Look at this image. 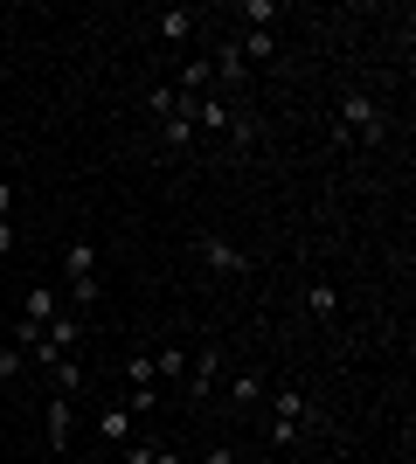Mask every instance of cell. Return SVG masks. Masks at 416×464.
<instances>
[{"label":"cell","instance_id":"6da1fadb","mask_svg":"<svg viewBox=\"0 0 416 464\" xmlns=\"http://www.w3.org/2000/svg\"><path fill=\"white\" fill-rule=\"evenodd\" d=\"M347 139H354V146H382V139H389V118H382V104L368 91L340 97V146H347Z\"/></svg>","mask_w":416,"mask_h":464},{"label":"cell","instance_id":"7a4b0ae2","mask_svg":"<svg viewBox=\"0 0 416 464\" xmlns=\"http://www.w3.org/2000/svg\"><path fill=\"white\" fill-rule=\"evenodd\" d=\"M180 97V91H174ZM188 104H195V97H180L174 111L160 118V146H167V153H195L201 146V132H195V111H188Z\"/></svg>","mask_w":416,"mask_h":464},{"label":"cell","instance_id":"3957f363","mask_svg":"<svg viewBox=\"0 0 416 464\" xmlns=\"http://www.w3.org/2000/svg\"><path fill=\"white\" fill-rule=\"evenodd\" d=\"M271 409H277V416H271V444L285 450V444H292V437H298V430H305V416H313V402H305L298 388H285V395H277Z\"/></svg>","mask_w":416,"mask_h":464},{"label":"cell","instance_id":"277c9868","mask_svg":"<svg viewBox=\"0 0 416 464\" xmlns=\"http://www.w3.org/2000/svg\"><path fill=\"white\" fill-rule=\"evenodd\" d=\"M195 256H201L216 277H243V271H250V256H243L237 243H222V236H195Z\"/></svg>","mask_w":416,"mask_h":464},{"label":"cell","instance_id":"5b68a950","mask_svg":"<svg viewBox=\"0 0 416 464\" xmlns=\"http://www.w3.org/2000/svg\"><path fill=\"white\" fill-rule=\"evenodd\" d=\"M208 70H216V91H243V83H250V63L237 56V42H216Z\"/></svg>","mask_w":416,"mask_h":464},{"label":"cell","instance_id":"8992f818","mask_svg":"<svg viewBox=\"0 0 416 464\" xmlns=\"http://www.w3.org/2000/svg\"><path fill=\"white\" fill-rule=\"evenodd\" d=\"M216 374H222V347H195L188 353V395H208V388H216Z\"/></svg>","mask_w":416,"mask_h":464},{"label":"cell","instance_id":"52a82bcc","mask_svg":"<svg viewBox=\"0 0 416 464\" xmlns=\"http://www.w3.org/2000/svg\"><path fill=\"white\" fill-rule=\"evenodd\" d=\"M229 42H237V56L250 63V70L277 56V35H271V28H237V35H229Z\"/></svg>","mask_w":416,"mask_h":464},{"label":"cell","instance_id":"ba28073f","mask_svg":"<svg viewBox=\"0 0 416 464\" xmlns=\"http://www.w3.org/2000/svg\"><path fill=\"white\" fill-rule=\"evenodd\" d=\"M70 430H77L70 395H49V450H70Z\"/></svg>","mask_w":416,"mask_h":464},{"label":"cell","instance_id":"9c48e42d","mask_svg":"<svg viewBox=\"0 0 416 464\" xmlns=\"http://www.w3.org/2000/svg\"><path fill=\"white\" fill-rule=\"evenodd\" d=\"M42 374H49V388H56V395H77V388H83V368L70 361V353H49V361H42Z\"/></svg>","mask_w":416,"mask_h":464},{"label":"cell","instance_id":"30bf717a","mask_svg":"<svg viewBox=\"0 0 416 464\" xmlns=\"http://www.w3.org/2000/svg\"><path fill=\"white\" fill-rule=\"evenodd\" d=\"M63 271H70V285H91V277H98V243H70V250H63Z\"/></svg>","mask_w":416,"mask_h":464},{"label":"cell","instance_id":"8fae6325","mask_svg":"<svg viewBox=\"0 0 416 464\" xmlns=\"http://www.w3.org/2000/svg\"><path fill=\"white\" fill-rule=\"evenodd\" d=\"M42 340H49V347H56V353H70V347H77V340H83V319H77V312H56V319L42 326Z\"/></svg>","mask_w":416,"mask_h":464},{"label":"cell","instance_id":"7c38bea8","mask_svg":"<svg viewBox=\"0 0 416 464\" xmlns=\"http://www.w3.org/2000/svg\"><path fill=\"white\" fill-rule=\"evenodd\" d=\"M153 35L160 42H188V35H195V7H167V14H153Z\"/></svg>","mask_w":416,"mask_h":464},{"label":"cell","instance_id":"4fadbf2b","mask_svg":"<svg viewBox=\"0 0 416 464\" xmlns=\"http://www.w3.org/2000/svg\"><path fill=\"white\" fill-rule=\"evenodd\" d=\"M56 312H63V298H56V291H49V285H35V291H28V298H21V319H35V326H49Z\"/></svg>","mask_w":416,"mask_h":464},{"label":"cell","instance_id":"5bb4252c","mask_svg":"<svg viewBox=\"0 0 416 464\" xmlns=\"http://www.w3.org/2000/svg\"><path fill=\"white\" fill-rule=\"evenodd\" d=\"M98 437H104V444H132V409H104V416H98Z\"/></svg>","mask_w":416,"mask_h":464},{"label":"cell","instance_id":"9a60e30c","mask_svg":"<svg viewBox=\"0 0 416 464\" xmlns=\"http://www.w3.org/2000/svg\"><path fill=\"white\" fill-rule=\"evenodd\" d=\"M277 14H285L277 0H243V7H237V28H271Z\"/></svg>","mask_w":416,"mask_h":464},{"label":"cell","instance_id":"2e32d148","mask_svg":"<svg viewBox=\"0 0 416 464\" xmlns=\"http://www.w3.org/2000/svg\"><path fill=\"white\" fill-rule=\"evenodd\" d=\"M305 312H313V319H334V312H340V291L326 285V277H319V285H305Z\"/></svg>","mask_w":416,"mask_h":464},{"label":"cell","instance_id":"e0dca14e","mask_svg":"<svg viewBox=\"0 0 416 464\" xmlns=\"http://www.w3.org/2000/svg\"><path fill=\"white\" fill-rule=\"evenodd\" d=\"M125 382H132V388H160V374H153V353H125Z\"/></svg>","mask_w":416,"mask_h":464},{"label":"cell","instance_id":"ac0fdd59","mask_svg":"<svg viewBox=\"0 0 416 464\" xmlns=\"http://www.w3.org/2000/svg\"><path fill=\"white\" fill-rule=\"evenodd\" d=\"M229 402H237V409H257L264 402V382H257V374H237V382H229Z\"/></svg>","mask_w":416,"mask_h":464},{"label":"cell","instance_id":"d6986e66","mask_svg":"<svg viewBox=\"0 0 416 464\" xmlns=\"http://www.w3.org/2000/svg\"><path fill=\"white\" fill-rule=\"evenodd\" d=\"M180 368H188V353H180V347H160L153 353V374H160V382H180Z\"/></svg>","mask_w":416,"mask_h":464},{"label":"cell","instance_id":"ffe728a7","mask_svg":"<svg viewBox=\"0 0 416 464\" xmlns=\"http://www.w3.org/2000/svg\"><path fill=\"white\" fill-rule=\"evenodd\" d=\"M146 104H153V118H167L180 97H174V83H153V91H146Z\"/></svg>","mask_w":416,"mask_h":464},{"label":"cell","instance_id":"44dd1931","mask_svg":"<svg viewBox=\"0 0 416 464\" xmlns=\"http://www.w3.org/2000/svg\"><path fill=\"white\" fill-rule=\"evenodd\" d=\"M125 464H153V444H125Z\"/></svg>","mask_w":416,"mask_h":464},{"label":"cell","instance_id":"7402d4cb","mask_svg":"<svg viewBox=\"0 0 416 464\" xmlns=\"http://www.w3.org/2000/svg\"><path fill=\"white\" fill-rule=\"evenodd\" d=\"M0 222H15V188L0 180Z\"/></svg>","mask_w":416,"mask_h":464},{"label":"cell","instance_id":"603a6c76","mask_svg":"<svg viewBox=\"0 0 416 464\" xmlns=\"http://www.w3.org/2000/svg\"><path fill=\"white\" fill-rule=\"evenodd\" d=\"M15 250V222H0V256Z\"/></svg>","mask_w":416,"mask_h":464},{"label":"cell","instance_id":"cb8c5ba5","mask_svg":"<svg viewBox=\"0 0 416 464\" xmlns=\"http://www.w3.org/2000/svg\"><path fill=\"white\" fill-rule=\"evenodd\" d=\"M201 464H237V450H208V458H201Z\"/></svg>","mask_w":416,"mask_h":464},{"label":"cell","instance_id":"d4e9b609","mask_svg":"<svg viewBox=\"0 0 416 464\" xmlns=\"http://www.w3.org/2000/svg\"><path fill=\"white\" fill-rule=\"evenodd\" d=\"M153 464H180V458H174V450H153Z\"/></svg>","mask_w":416,"mask_h":464},{"label":"cell","instance_id":"484cf974","mask_svg":"<svg viewBox=\"0 0 416 464\" xmlns=\"http://www.w3.org/2000/svg\"><path fill=\"white\" fill-rule=\"evenodd\" d=\"M0 388H7V382H0Z\"/></svg>","mask_w":416,"mask_h":464}]
</instances>
